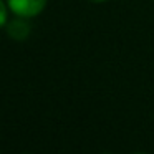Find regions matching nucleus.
<instances>
[{
    "mask_svg": "<svg viewBox=\"0 0 154 154\" xmlns=\"http://www.w3.org/2000/svg\"><path fill=\"white\" fill-rule=\"evenodd\" d=\"M47 5V0H8V7L18 17H35Z\"/></svg>",
    "mask_w": 154,
    "mask_h": 154,
    "instance_id": "nucleus-1",
    "label": "nucleus"
},
{
    "mask_svg": "<svg viewBox=\"0 0 154 154\" xmlns=\"http://www.w3.org/2000/svg\"><path fill=\"white\" fill-rule=\"evenodd\" d=\"M5 22H7V8H5V4L0 0V27H4Z\"/></svg>",
    "mask_w": 154,
    "mask_h": 154,
    "instance_id": "nucleus-3",
    "label": "nucleus"
},
{
    "mask_svg": "<svg viewBox=\"0 0 154 154\" xmlns=\"http://www.w3.org/2000/svg\"><path fill=\"white\" fill-rule=\"evenodd\" d=\"M23 18L25 17L15 18V20H12L7 25V33L10 38H14V40H25L28 37V33H30V23L27 20H23Z\"/></svg>",
    "mask_w": 154,
    "mask_h": 154,
    "instance_id": "nucleus-2",
    "label": "nucleus"
},
{
    "mask_svg": "<svg viewBox=\"0 0 154 154\" xmlns=\"http://www.w3.org/2000/svg\"><path fill=\"white\" fill-rule=\"evenodd\" d=\"M91 2H104V0H91Z\"/></svg>",
    "mask_w": 154,
    "mask_h": 154,
    "instance_id": "nucleus-4",
    "label": "nucleus"
}]
</instances>
